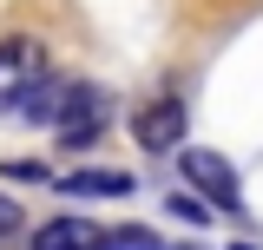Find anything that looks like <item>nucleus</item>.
Listing matches in <instances>:
<instances>
[{"mask_svg":"<svg viewBox=\"0 0 263 250\" xmlns=\"http://www.w3.org/2000/svg\"><path fill=\"white\" fill-rule=\"evenodd\" d=\"M53 185L66 198H132V171H119V165H86V171H66Z\"/></svg>","mask_w":263,"mask_h":250,"instance_id":"5","label":"nucleus"},{"mask_svg":"<svg viewBox=\"0 0 263 250\" xmlns=\"http://www.w3.org/2000/svg\"><path fill=\"white\" fill-rule=\"evenodd\" d=\"M99 250H164V237H158V230H145V224H105Z\"/></svg>","mask_w":263,"mask_h":250,"instance_id":"7","label":"nucleus"},{"mask_svg":"<svg viewBox=\"0 0 263 250\" xmlns=\"http://www.w3.org/2000/svg\"><path fill=\"white\" fill-rule=\"evenodd\" d=\"M112 93L105 86H60L53 99V138H60V152H92L99 138H105V125H112Z\"/></svg>","mask_w":263,"mask_h":250,"instance_id":"1","label":"nucleus"},{"mask_svg":"<svg viewBox=\"0 0 263 250\" xmlns=\"http://www.w3.org/2000/svg\"><path fill=\"white\" fill-rule=\"evenodd\" d=\"M224 250H263V244H250V237H237V244H224Z\"/></svg>","mask_w":263,"mask_h":250,"instance_id":"11","label":"nucleus"},{"mask_svg":"<svg viewBox=\"0 0 263 250\" xmlns=\"http://www.w3.org/2000/svg\"><path fill=\"white\" fill-rule=\"evenodd\" d=\"M184 125H191L184 99H178V93H158V99H145V105L132 112V145L152 152V158H164V152L184 145Z\"/></svg>","mask_w":263,"mask_h":250,"instance_id":"3","label":"nucleus"},{"mask_svg":"<svg viewBox=\"0 0 263 250\" xmlns=\"http://www.w3.org/2000/svg\"><path fill=\"white\" fill-rule=\"evenodd\" d=\"M0 178H7V185H53V165H40V158H7Z\"/></svg>","mask_w":263,"mask_h":250,"instance_id":"9","label":"nucleus"},{"mask_svg":"<svg viewBox=\"0 0 263 250\" xmlns=\"http://www.w3.org/2000/svg\"><path fill=\"white\" fill-rule=\"evenodd\" d=\"M46 66H53V53H46V40H27V33H13V40H0V112L20 99V86H33V79H46Z\"/></svg>","mask_w":263,"mask_h":250,"instance_id":"4","label":"nucleus"},{"mask_svg":"<svg viewBox=\"0 0 263 250\" xmlns=\"http://www.w3.org/2000/svg\"><path fill=\"white\" fill-rule=\"evenodd\" d=\"M164 211H171L178 224H191V230H211V204L191 198V191H171V198H164Z\"/></svg>","mask_w":263,"mask_h":250,"instance_id":"8","label":"nucleus"},{"mask_svg":"<svg viewBox=\"0 0 263 250\" xmlns=\"http://www.w3.org/2000/svg\"><path fill=\"white\" fill-rule=\"evenodd\" d=\"M99 237H105V224L92 218H46L33 230V250H99Z\"/></svg>","mask_w":263,"mask_h":250,"instance_id":"6","label":"nucleus"},{"mask_svg":"<svg viewBox=\"0 0 263 250\" xmlns=\"http://www.w3.org/2000/svg\"><path fill=\"white\" fill-rule=\"evenodd\" d=\"M20 224H27V211H20V198H7V191H0V237H13Z\"/></svg>","mask_w":263,"mask_h":250,"instance_id":"10","label":"nucleus"},{"mask_svg":"<svg viewBox=\"0 0 263 250\" xmlns=\"http://www.w3.org/2000/svg\"><path fill=\"white\" fill-rule=\"evenodd\" d=\"M178 171H184L191 198H204V204L224 211V218H243V185H237V171H230L224 152H211V145H178Z\"/></svg>","mask_w":263,"mask_h":250,"instance_id":"2","label":"nucleus"}]
</instances>
